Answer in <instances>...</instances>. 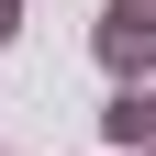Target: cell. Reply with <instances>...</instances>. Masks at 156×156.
<instances>
[{
    "mask_svg": "<svg viewBox=\"0 0 156 156\" xmlns=\"http://www.w3.org/2000/svg\"><path fill=\"white\" fill-rule=\"evenodd\" d=\"M11 34H23V0H0V45H11Z\"/></svg>",
    "mask_w": 156,
    "mask_h": 156,
    "instance_id": "3",
    "label": "cell"
},
{
    "mask_svg": "<svg viewBox=\"0 0 156 156\" xmlns=\"http://www.w3.org/2000/svg\"><path fill=\"white\" fill-rule=\"evenodd\" d=\"M101 134H112V145H156V78H123V89H112V112H101Z\"/></svg>",
    "mask_w": 156,
    "mask_h": 156,
    "instance_id": "2",
    "label": "cell"
},
{
    "mask_svg": "<svg viewBox=\"0 0 156 156\" xmlns=\"http://www.w3.org/2000/svg\"><path fill=\"white\" fill-rule=\"evenodd\" d=\"M89 56L112 67V89H123V78H156V0H101Z\"/></svg>",
    "mask_w": 156,
    "mask_h": 156,
    "instance_id": "1",
    "label": "cell"
},
{
    "mask_svg": "<svg viewBox=\"0 0 156 156\" xmlns=\"http://www.w3.org/2000/svg\"><path fill=\"white\" fill-rule=\"evenodd\" d=\"M134 156H156V145H134Z\"/></svg>",
    "mask_w": 156,
    "mask_h": 156,
    "instance_id": "4",
    "label": "cell"
}]
</instances>
